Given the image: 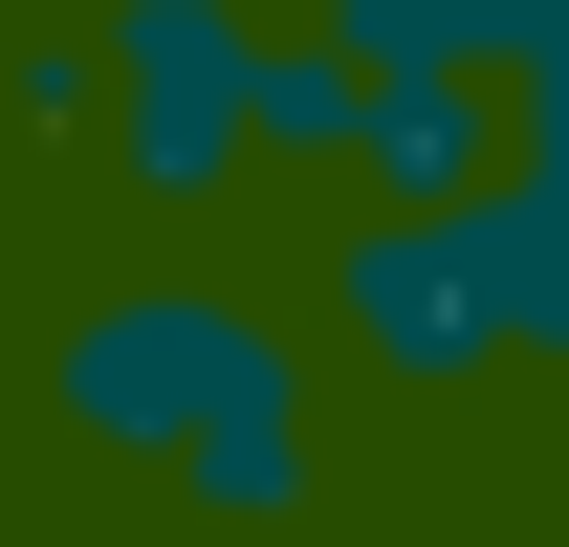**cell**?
I'll return each mask as SVG.
<instances>
[{
  "mask_svg": "<svg viewBox=\"0 0 569 547\" xmlns=\"http://www.w3.org/2000/svg\"><path fill=\"white\" fill-rule=\"evenodd\" d=\"M44 416L88 460H132L153 504H198V526H284L307 460H329V350L241 285H110L44 350Z\"/></svg>",
  "mask_w": 569,
  "mask_h": 547,
  "instance_id": "6da1fadb",
  "label": "cell"
},
{
  "mask_svg": "<svg viewBox=\"0 0 569 547\" xmlns=\"http://www.w3.org/2000/svg\"><path fill=\"white\" fill-rule=\"evenodd\" d=\"M329 350L395 372V395L569 372V153L503 132L460 198H351V241H329Z\"/></svg>",
  "mask_w": 569,
  "mask_h": 547,
  "instance_id": "7a4b0ae2",
  "label": "cell"
},
{
  "mask_svg": "<svg viewBox=\"0 0 569 547\" xmlns=\"http://www.w3.org/2000/svg\"><path fill=\"white\" fill-rule=\"evenodd\" d=\"M263 0H110L88 22V153L132 176L153 219H219L263 176Z\"/></svg>",
  "mask_w": 569,
  "mask_h": 547,
  "instance_id": "3957f363",
  "label": "cell"
},
{
  "mask_svg": "<svg viewBox=\"0 0 569 547\" xmlns=\"http://www.w3.org/2000/svg\"><path fill=\"white\" fill-rule=\"evenodd\" d=\"M569 0H307V44L351 88H526V44H548Z\"/></svg>",
  "mask_w": 569,
  "mask_h": 547,
  "instance_id": "277c9868",
  "label": "cell"
},
{
  "mask_svg": "<svg viewBox=\"0 0 569 547\" xmlns=\"http://www.w3.org/2000/svg\"><path fill=\"white\" fill-rule=\"evenodd\" d=\"M503 132H526V153H569V22L526 44V88H503Z\"/></svg>",
  "mask_w": 569,
  "mask_h": 547,
  "instance_id": "5b68a950",
  "label": "cell"
}]
</instances>
